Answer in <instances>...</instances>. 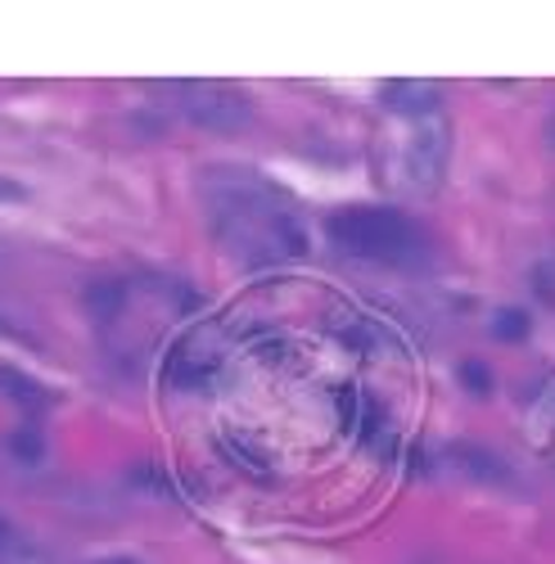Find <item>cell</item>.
<instances>
[{"mask_svg": "<svg viewBox=\"0 0 555 564\" xmlns=\"http://www.w3.org/2000/svg\"><path fill=\"white\" fill-rule=\"evenodd\" d=\"M447 456H451V465H460L479 484H511V465H505L497 452L479 447V443H456Z\"/></svg>", "mask_w": 555, "mask_h": 564, "instance_id": "7", "label": "cell"}, {"mask_svg": "<svg viewBox=\"0 0 555 564\" xmlns=\"http://www.w3.org/2000/svg\"><path fill=\"white\" fill-rule=\"evenodd\" d=\"M447 122L443 118H425L421 127H415V135L406 140V176L411 185H421V191H434L443 167H447Z\"/></svg>", "mask_w": 555, "mask_h": 564, "instance_id": "4", "label": "cell"}, {"mask_svg": "<svg viewBox=\"0 0 555 564\" xmlns=\"http://www.w3.org/2000/svg\"><path fill=\"white\" fill-rule=\"evenodd\" d=\"M0 335H10V325H6V321H0Z\"/></svg>", "mask_w": 555, "mask_h": 564, "instance_id": "14", "label": "cell"}, {"mask_svg": "<svg viewBox=\"0 0 555 564\" xmlns=\"http://www.w3.org/2000/svg\"><path fill=\"white\" fill-rule=\"evenodd\" d=\"M529 330H533V316H529L524 307H497L492 335H497L501 344H520V339H529Z\"/></svg>", "mask_w": 555, "mask_h": 564, "instance_id": "10", "label": "cell"}, {"mask_svg": "<svg viewBox=\"0 0 555 564\" xmlns=\"http://www.w3.org/2000/svg\"><path fill=\"white\" fill-rule=\"evenodd\" d=\"M127 280H96V285L86 290V299H90V312H96L100 321H113L118 312H127Z\"/></svg>", "mask_w": 555, "mask_h": 564, "instance_id": "8", "label": "cell"}, {"mask_svg": "<svg viewBox=\"0 0 555 564\" xmlns=\"http://www.w3.org/2000/svg\"><path fill=\"white\" fill-rule=\"evenodd\" d=\"M204 204L221 249L249 267L290 262L307 249V235L285 191L258 172H240V167L204 172Z\"/></svg>", "mask_w": 555, "mask_h": 564, "instance_id": "1", "label": "cell"}, {"mask_svg": "<svg viewBox=\"0 0 555 564\" xmlns=\"http://www.w3.org/2000/svg\"><path fill=\"white\" fill-rule=\"evenodd\" d=\"M460 380H466L475 393H488V389H492V380H488V366H483V361H466V366H460Z\"/></svg>", "mask_w": 555, "mask_h": 564, "instance_id": "11", "label": "cell"}, {"mask_svg": "<svg viewBox=\"0 0 555 564\" xmlns=\"http://www.w3.org/2000/svg\"><path fill=\"white\" fill-rule=\"evenodd\" d=\"M0 389H6L14 402H23V406H32V411H41L45 402H51V393H45L32 375H23V370H14V366H0Z\"/></svg>", "mask_w": 555, "mask_h": 564, "instance_id": "9", "label": "cell"}, {"mask_svg": "<svg viewBox=\"0 0 555 564\" xmlns=\"http://www.w3.org/2000/svg\"><path fill=\"white\" fill-rule=\"evenodd\" d=\"M393 113H402V118H438V109H443V96H438V86H429V82H389L384 86V96H380Z\"/></svg>", "mask_w": 555, "mask_h": 564, "instance_id": "6", "label": "cell"}, {"mask_svg": "<svg viewBox=\"0 0 555 564\" xmlns=\"http://www.w3.org/2000/svg\"><path fill=\"white\" fill-rule=\"evenodd\" d=\"M546 140H551V145H555V118L546 122Z\"/></svg>", "mask_w": 555, "mask_h": 564, "instance_id": "12", "label": "cell"}, {"mask_svg": "<svg viewBox=\"0 0 555 564\" xmlns=\"http://www.w3.org/2000/svg\"><path fill=\"white\" fill-rule=\"evenodd\" d=\"M326 235L339 253H352L361 262H384V267H411L429 253L425 230L415 226L398 208H376V204H357L339 208L326 221Z\"/></svg>", "mask_w": 555, "mask_h": 564, "instance_id": "2", "label": "cell"}, {"mask_svg": "<svg viewBox=\"0 0 555 564\" xmlns=\"http://www.w3.org/2000/svg\"><path fill=\"white\" fill-rule=\"evenodd\" d=\"M167 100L181 109L185 122H195L204 131L236 135V131L253 127V100L244 96V90H236V86H221V82H172Z\"/></svg>", "mask_w": 555, "mask_h": 564, "instance_id": "3", "label": "cell"}, {"mask_svg": "<svg viewBox=\"0 0 555 564\" xmlns=\"http://www.w3.org/2000/svg\"><path fill=\"white\" fill-rule=\"evenodd\" d=\"M221 370V348L208 335H191L167 352V384L172 389H208Z\"/></svg>", "mask_w": 555, "mask_h": 564, "instance_id": "5", "label": "cell"}, {"mask_svg": "<svg viewBox=\"0 0 555 564\" xmlns=\"http://www.w3.org/2000/svg\"><path fill=\"white\" fill-rule=\"evenodd\" d=\"M100 564H135V560H122V555H113V560H100Z\"/></svg>", "mask_w": 555, "mask_h": 564, "instance_id": "13", "label": "cell"}]
</instances>
